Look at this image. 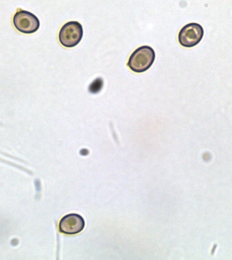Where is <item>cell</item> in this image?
Here are the masks:
<instances>
[{
    "label": "cell",
    "mask_w": 232,
    "mask_h": 260,
    "mask_svg": "<svg viewBox=\"0 0 232 260\" xmlns=\"http://www.w3.org/2000/svg\"><path fill=\"white\" fill-rule=\"evenodd\" d=\"M156 58L154 49L143 46L136 49L128 60V66L135 73H143L152 67Z\"/></svg>",
    "instance_id": "cell-1"
},
{
    "label": "cell",
    "mask_w": 232,
    "mask_h": 260,
    "mask_svg": "<svg viewBox=\"0 0 232 260\" xmlns=\"http://www.w3.org/2000/svg\"><path fill=\"white\" fill-rule=\"evenodd\" d=\"M82 26L77 21L67 22L59 32V42L66 48H73L81 42L83 38Z\"/></svg>",
    "instance_id": "cell-2"
},
{
    "label": "cell",
    "mask_w": 232,
    "mask_h": 260,
    "mask_svg": "<svg viewBox=\"0 0 232 260\" xmlns=\"http://www.w3.org/2000/svg\"><path fill=\"white\" fill-rule=\"evenodd\" d=\"M13 24L18 31L24 34L36 32L40 26V20L32 12L18 10L14 14Z\"/></svg>",
    "instance_id": "cell-3"
},
{
    "label": "cell",
    "mask_w": 232,
    "mask_h": 260,
    "mask_svg": "<svg viewBox=\"0 0 232 260\" xmlns=\"http://www.w3.org/2000/svg\"><path fill=\"white\" fill-rule=\"evenodd\" d=\"M204 28L199 24L189 23L183 26L179 34V42L185 48H192L202 40Z\"/></svg>",
    "instance_id": "cell-4"
},
{
    "label": "cell",
    "mask_w": 232,
    "mask_h": 260,
    "mask_svg": "<svg viewBox=\"0 0 232 260\" xmlns=\"http://www.w3.org/2000/svg\"><path fill=\"white\" fill-rule=\"evenodd\" d=\"M85 221L83 217L78 214L71 213L65 215L59 223V231L65 235H76L83 231Z\"/></svg>",
    "instance_id": "cell-5"
},
{
    "label": "cell",
    "mask_w": 232,
    "mask_h": 260,
    "mask_svg": "<svg viewBox=\"0 0 232 260\" xmlns=\"http://www.w3.org/2000/svg\"><path fill=\"white\" fill-rule=\"evenodd\" d=\"M104 82L101 77H98L91 83L89 87L90 92L97 93L103 88Z\"/></svg>",
    "instance_id": "cell-6"
}]
</instances>
